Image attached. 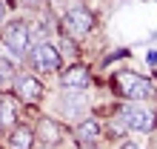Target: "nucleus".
I'll return each instance as SVG.
<instances>
[{
	"mask_svg": "<svg viewBox=\"0 0 157 149\" xmlns=\"http://www.w3.org/2000/svg\"><path fill=\"white\" fill-rule=\"evenodd\" d=\"M57 20H60V34H66L69 40H75V43H83L97 29V14L91 12L86 3H71Z\"/></svg>",
	"mask_w": 157,
	"mask_h": 149,
	"instance_id": "obj_3",
	"label": "nucleus"
},
{
	"mask_svg": "<svg viewBox=\"0 0 157 149\" xmlns=\"http://www.w3.org/2000/svg\"><path fill=\"white\" fill-rule=\"evenodd\" d=\"M91 109H94V100H91V92H57L54 95V118L63 120L69 129L83 123L86 118H91Z\"/></svg>",
	"mask_w": 157,
	"mask_h": 149,
	"instance_id": "obj_2",
	"label": "nucleus"
},
{
	"mask_svg": "<svg viewBox=\"0 0 157 149\" xmlns=\"http://www.w3.org/2000/svg\"><path fill=\"white\" fill-rule=\"evenodd\" d=\"M12 95L17 98V103H20V106L37 109L43 100H46V83H43V78H37L34 72L20 69V74H17V80H14Z\"/></svg>",
	"mask_w": 157,
	"mask_h": 149,
	"instance_id": "obj_6",
	"label": "nucleus"
},
{
	"mask_svg": "<svg viewBox=\"0 0 157 149\" xmlns=\"http://www.w3.org/2000/svg\"><path fill=\"white\" fill-rule=\"evenodd\" d=\"M0 98H3V95H0Z\"/></svg>",
	"mask_w": 157,
	"mask_h": 149,
	"instance_id": "obj_19",
	"label": "nucleus"
},
{
	"mask_svg": "<svg viewBox=\"0 0 157 149\" xmlns=\"http://www.w3.org/2000/svg\"><path fill=\"white\" fill-rule=\"evenodd\" d=\"M57 83L63 92H91V83H94V74H91L89 63H66V69L57 74Z\"/></svg>",
	"mask_w": 157,
	"mask_h": 149,
	"instance_id": "obj_8",
	"label": "nucleus"
},
{
	"mask_svg": "<svg viewBox=\"0 0 157 149\" xmlns=\"http://www.w3.org/2000/svg\"><path fill=\"white\" fill-rule=\"evenodd\" d=\"M112 112L137 135L157 132V106L154 103H120L117 100V106Z\"/></svg>",
	"mask_w": 157,
	"mask_h": 149,
	"instance_id": "obj_5",
	"label": "nucleus"
},
{
	"mask_svg": "<svg viewBox=\"0 0 157 149\" xmlns=\"http://www.w3.org/2000/svg\"><path fill=\"white\" fill-rule=\"evenodd\" d=\"M0 149H6V146H3V141H0Z\"/></svg>",
	"mask_w": 157,
	"mask_h": 149,
	"instance_id": "obj_18",
	"label": "nucleus"
},
{
	"mask_svg": "<svg viewBox=\"0 0 157 149\" xmlns=\"http://www.w3.org/2000/svg\"><path fill=\"white\" fill-rule=\"evenodd\" d=\"M103 126H106V141H112L114 146H120L123 141H128V135H132V129H128L114 112H109V115L103 118Z\"/></svg>",
	"mask_w": 157,
	"mask_h": 149,
	"instance_id": "obj_12",
	"label": "nucleus"
},
{
	"mask_svg": "<svg viewBox=\"0 0 157 149\" xmlns=\"http://www.w3.org/2000/svg\"><path fill=\"white\" fill-rule=\"evenodd\" d=\"M6 23H9V3L0 0V32L6 29Z\"/></svg>",
	"mask_w": 157,
	"mask_h": 149,
	"instance_id": "obj_15",
	"label": "nucleus"
},
{
	"mask_svg": "<svg viewBox=\"0 0 157 149\" xmlns=\"http://www.w3.org/2000/svg\"><path fill=\"white\" fill-rule=\"evenodd\" d=\"M71 141H75V146H100L106 141V126H103V118L91 115L86 118L83 123L71 126Z\"/></svg>",
	"mask_w": 157,
	"mask_h": 149,
	"instance_id": "obj_9",
	"label": "nucleus"
},
{
	"mask_svg": "<svg viewBox=\"0 0 157 149\" xmlns=\"http://www.w3.org/2000/svg\"><path fill=\"white\" fill-rule=\"evenodd\" d=\"M3 146H6V149H34V146H37V135H34V126L23 120L17 129H12V132L3 138Z\"/></svg>",
	"mask_w": 157,
	"mask_h": 149,
	"instance_id": "obj_11",
	"label": "nucleus"
},
{
	"mask_svg": "<svg viewBox=\"0 0 157 149\" xmlns=\"http://www.w3.org/2000/svg\"><path fill=\"white\" fill-rule=\"evenodd\" d=\"M52 43L57 46V52L63 54V60H66V58H71V63H77V54H80V43H75V40H69L66 34H57V37H54Z\"/></svg>",
	"mask_w": 157,
	"mask_h": 149,
	"instance_id": "obj_14",
	"label": "nucleus"
},
{
	"mask_svg": "<svg viewBox=\"0 0 157 149\" xmlns=\"http://www.w3.org/2000/svg\"><path fill=\"white\" fill-rule=\"evenodd\" d=\"M26 69L34 72L37 78H54L66 69V60L52 40H43V43H34L32 52L26 54Z\"/></svg>",
	"mask_w": 157,
	"mask_h": 149,
	"instance_id": "obj_4",
	"label": "nucleus"
},
{
	"mask_svg": "<svg viewBox=\"0 0 157 149\" xmlns=\"http://www.w3.org/2000/svg\"><path fill=\"white\" fill-rule=\"evenodd\" d=\"M77 149H103V146H77Z\"/></svg>",
	"mask_w": 157,
	"mask_h": 149,
	"instance_id": "obj_17",
	"label": "nucleus"
},
{
	"mask_svg": "<svg viewBox=\"0 0 157 149\" xmlns=\"http://www.w3.org/2000/svg\"><path fill=\"white\" fill-rule=\"evenodd\" d=\"M32 126H34V135H37V143L49 146V149H57L66 141V135L71 132V129L63 123V120H57L54 115H37Z\"/></svg>",
	"mask_w": 157,
	"mask_h": 149,
	"instance_id": "obj_7",
	"label": "nucleus"
},
{
	"mask_svg": "<svg viewBox=\"0 0 157 149\" xmlns=\"http://www.w3.org/2000/svg\"><path fill=\"white\" fill-rule=\"evenodd\" d=\"M109 86L120 103H154L157 100V86L134 69H114Z\"/></svg>",
	"mask_w": 157,
	"mask_h": 149,
	"instance_id": "obj_1",
	"label": "nucleus"
},
{
	"mask_svg": "<svg viewBox=\"0 0 157 149\" xmlns=\"http://www.w3.org/2000/svg\"><path fill=\"white\" fill-rule=\"evenodd\" d=\"M114 149H146L143 143H137V141H123L120 146H114Z\"/></svg>",
	"mask_w": 157,
	"mask_h": 149,
	"instance_id": "obj_16",
	"label": "nucleus"
},
{
	"mask_svg": "<svg viewBox=\"0 0 157 149\" xmlns=\"http://www.w3.org/2000/svg\"><path fill=\"white\" fill-rule=\"evenodd\" d=\"M17 74H20V66H14V63L0 58V95H12Z\"/></svg>",
	"mask_w": 157,
	"mask_h": 149,
	"instance_id": "obj_13",
	"label": "nucleus"
},
{
	"mask_svg": "<svg viewBox=\"0 0 157 149\" xmlns=\"http://www.w3.org/2000/svg\"><path fill=\"white\" fill-rule=\"evenodd\" d=\"M20 103H17L14 95H3L0 98V138H6L12 129H17L23 123L20 120Z\"/></svg>",
	"mask_w": 157,
	"mask_h": 149,
	"instance_id": "obj_10",
	"label": "nucleus"
}]
</instances>
